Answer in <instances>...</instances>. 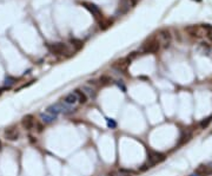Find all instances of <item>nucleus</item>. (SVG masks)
<instances>
[{"instance_id":"obj_21","label":"nucleus","mask_w":212,"mask_h":176,"mask_svg":"<svg viewBox=\"0 0 212 176\" xmlns=\"http://www.w3.org/2000/svg\"><path fill=\"white\" fill-rule=\"evenodd\" d=\"M111 24H112V22H108V20H105V22H103V19H101V22H100V29L105 30L106 27H108V26H110Z\"/></svg>"},{"instance_id":"obj_23","label":"nucleus","mask_w":212,"mask_h":176,"mask_svg":"<svg viewBox=\"0 0 212 176\" xmlns=\"http://www.w3.org/2000/svg\"><path fill=\"white\" fill-rule=\"evenodd\" d=\"M106 176H118V175H117V173H110V174H107Z\"/></svg>"},{"instance_id":"obj_15","label":"nucleus","mask_w":212,"mask_h":176,"mask_svg":"<svg viewBox=\"0 0 212 176\" xmlns=\"http://www.w3.org/2000/svg\"><path fill=\"white\" fill-rule=\"evenodd\" d=\"M71 44H72V46H73L77 51H78V50H80V49L83 47V42H81L80 39H77V38L71 39Z\"/></svg>"},{"instance_id":"obj_3","label":"nucleus","mask_w":212,"mask_h":176,"mask_svg":"<svg viewBox=\"0 0 212 176\" xmlns=\"http://www.w3.org/2000/svg\"><path fill=\"white\" fill-rule=\"evenodd\" d=\"M159 49H160V44L158 40H150L148 43L143 45L141 52L143 53H156L159 51Z\"/></svg>"},{"instance_id":"obj_12","label":"nucleus","mask_w":212,"mask_h":176,"mask_svg":"<svg viewBox=\"0 0 212 176\" xmlns=\"http://www.w3.org/2000/svg\"><path fill=\"white\" fill-rule=\"evenodd\" d=\"M199 51H200L203 55L209 56L211 53V46L207 45L206 43H200V44H199Z\"/></svg>"},{"instance_id":"obj_25","label":"nucleus","mask_w":212,"mask_h":176,"mask_svg":"<svg viewBox=\"0 0 212 176\" xmlns=\"http://www.w3.org/2000/svg\"><path fill=\"white\" fill-rule=\"evenodd\" d=\"M4 89H6V88H4ZM4 89H0V95L2 93V91H4Z\"/></svg>"},{"instance_id":"obj_27","label":"nucleus","mask_w":212,"mask_h":176,"mask_svg":"<svg viewBox=\"0 0 212 176\" xmlns=\"http://www.w3.org/2000/svg\"><path fill=\"white\" fill-rule=\"evenodd\" d=\"M0 148H1V141H0Z\"/></svg>"},{"instance_id":"obj_4","label":"nucleus","mask_w":212,"mask_h":176,"mask_svg":"<svg viewBox=\"0 0 212 176\" xmlns=\"http://www.w3.org/2000/svg\"><path fill=\"white\" fill-rule=\"evenodd\" d=\"M171 39H172V37H171V33H170L169 30H160L158 32V39L157 40L159 42V44H163V46L165 49L170 46Z\"/></svg>"},{"instance_id":"obj_10","label":"nucleus","mask_w":212,"mask_h":176,"mask_svg":"<svg viewBox=\"0 0 212 176\" xmlns=\"http://www.w3.org/2000/svg\"><path fill=\"white\" fill-rule=\"evenodd\" d=\"M64 103H65L66 105H74L75 103H78V97H77V95H75L74 92H71V93L66 95V96L64 97Z\"/></svg>"},{"instance_id":"obj_13","label":"nucleus","mask_w":212,"mask_h":176,"mask_svg":"<svg viewBox=\"0 0 212 176\" xmlns=\"http://www.w3.org/2000/svg\"><path fill=\"white\" fill-rule=\"evenodd\" d=\"M74 93L77 95V97H78V102H79L80 104H85V103L87 102V96L85 95L83 91H80V90H75Z\"/></svg>"},{"instance_id":"obj_7","label":"nucleus","mask_w":212,"mask_h":176,"mask_svg":"<svg viewBox=\"0 0 212 176\" xmlns=\"http://www.w3.org/2000/svg\"><path fill=\"white\" fill-rule=\"evenodd\" d=\"M194 174L198 176H210L212 175V167L206 164H200L194 171Z\"/></svg>"},{"instance_id":"obj_8","label":"nucleus","mask_w":212,"mask_h":176,"mask_svg":"<svg viewBox=\"0 0 212 176\" xmlns=\"http://www.w3.org/2000/svg\"><path fill=\"white\" fill-rule=\"evenodd\" d=\"M21 125H22V128L26 129V130H31V129H33V127H34V117H33L32 115H26V116L22 118V121H21Z\"/></svg>"},{"instance_id":"obj_11","label":"nucleus","mask_w":212,"mask_h":176,"mask_svg":"<svg viewBox=\"0 0 212 176\" xmlns=\"http://www.w3.org/2000/svg\"><path fill=\"white\" fill-rule=\"evenodd\" d=\"M185 30L189 32L190 36L192 37H199V32H198V26L196 25H191V26H186Z\"/></svg>"},{"instance_id":"obj_19","label":"nucleus","mask_w":212,"mask_h":176,"mask_svg":"<svg viewBox=\"0 0 212 176\" xmlns=\"http://www.w3.org/2000/svg\"><path fill=\"white\" fill-rule=\"evenodd\" d=\"M99 80H100V83L103 84V85H106V84H110L111 82H112V79H111V77H108V76H101V77L99 78Z\"/></svg>"},{"instance_id":"obj_17","label":"nucleus","mask_w":212,"mask_h":176,"mask_svg":"<svg viewBox=\"0 0 212 176\" xmlns=\"http://www.w3.org/2000/svg\"><path fill=\"white\" fill-rule=\"evenodd\" d=\"M15 82H17V79L14 77H11V76L6 77L5 78V88H11Z\"/></svg>"},{"instance_id":"obj_24","label":"nucleus","mask_w":212,"mask_h":176,"mask_svg":"<svg viewBox=\"0 0 212 176\" xmlns=\"http://www.w3.org/2000/svg\"><path fill=\"white\" fill-rule=\"evenodd\" d=\"M138 0H131V2H132V5H134V4H137Z\"/></svg>"},{"instance_id":"obj_1","label":"nucleus","mask_w":212,"mask_h":176,"mask_svg":"<svg viewBox=\"0 0 212 176\" xmlns=\"http://www.w3.org/2000/svg\"><path fill=\"white\" fill-rule=\"evenodd\" d=\"M48 50L52 52V53H55V55H66L70 52L68 50V46L64 43H54V44H48L47 45Z\"/></svg>"},{"instance_id":"obj_5","label":"nucleus","mask_w":212,"mask_h":176,"mask_svg":"<svg viewBox=\"0 0 212 176\" xmlns=\"http://www.w3.org/2000/svg\"><path fill=\"white\" fill-rule=\"evenodd\" d=\"M132 7V2L131 0H119V4H118V8L116 11V15H124L126 14L127 12L130 11V8Z\"/></svg>"},{"instance_id":"obj_22","label":"nucleus","mask_w":212,"mask_h":176,"mask_svg":"<svg viewBox=\"0 0 212 176\" xmlns=\"http://www.w3.org/2000/svg\"><path fill=\"white\" fill-rule=\"evenodd\" d=\"M206 37H207V38L212 42V30H210V31L206 32Z\"/></svg>"},{"instance_id":"obj_14","label":"nucleus","mask_w":212,"mask_h":176,"mask_svg":"<svg viewBox=\"0 0 212 176\" xmlns=\"http://www.w3.org/2000/svg\"><path fill=\"white\" fill-rule=\"evenodd\" d=\"M40 118H41V121L44 122V123H51V122L54 121L57 117H55V116H53V115H51V113L44 112V113L40 115Z\"/></svg>"},{"instance_id":"obj_6","label":"nucleus","mask_w":212,"mask_h":176,"mask_svg":"<svg viewBox=\"0 0 212 176\" xmlns=\"http://www.w3.org/2000/svg\"><path fill=\"white\" fill-rule=\"evenodd\" d=\"M81 5L84 6L85 8L87 10V11L90 12L93 17H94L95 19H103V13H101V11L99 10V7L97 6V5H94V4H91V2H81Z\"/></svg>"},{"instance_id":"obj_20","label":"nucleus","mask_w":212,"mask_h":176,"mask_svg":"<svg viewBox=\"0 0 212 176\" xmlns=\"http://www.w3.org/2000/svg\"><path fill=\"white\" fill-rule=\"evenodd\" d=\"M106 122H107V127L108 128H111V129H114L117 127V123L114 120H111V118H107L106 120Z\"/></svg>"},{"instance_id":"obj_18","label":"nucleus","mask_w":212,"mask_h":176,"mask_svg":"<svg viewBox=\"0 0 212 176\" xmlns=\"http://www.w3.org/2000/svg\"><path fill=\"white\" fill-rule=\"evenodd\" d=\"M117 175L118 176H132V170H128V169H119L117 171Z\"/></svg>"},{"instance_id":"obj_2","label":"nucleus","mask_w":212,"mask_h":176,"mask_svg":"<svg viewBox=\"0 0 212 176\" xmlns=\"http://www.w3.org/2000/svg\"><path fill=\"white\" fill-rule=\"evenodd\" d=\"M165 160V155L158 153V151H153V150H150L148 151V164L151 167L158 164L160 162H163Z\"/></svg>"},{"instance_id":"obj_9","label":"nucleus","mask_w":212,"mask_h":176,"mask_svg":"<svg viewBox=\"0 0 212 176\" xmlns=\"http://www.w3.org/2000/svg\"><path fill=\"white\" fill-rule=\"evenodd\" d=\"M5 137H6V140L15 141V140L19 138V131L17 130V128L11 127V128H8V129L5 130Z\"/></svg>"},{"instance_id":"obj_26","label":"nucleus","mask_w":212,"mask_h":176,"mask_svg":"<svg viewBox=\"0 0 212 176\" xmlns=\"http://www.w3.org/2000/svg\"><path fill=\"white\" fill-rule=\"evenodd\" d=\"M194 1H198V2H200L201 0H194Z\"/></svg>"},{"instance_id":"obj_16","label":"nucleus","mask_w":212,"mask_h":176,"mask_svg":"<svg viewBox=\"0 0 212 176\" xmlns=\"http://www.w3.org/2000/svg\"><path fill=\"white\" fill-rule=\"evenodd\" d=\"M212 122V115L210 117H207V118H205V120H203V121L199 123V127H200L201 129H205V128H207L209 125H210V123Z\"/></svg>"}]
</instances>
